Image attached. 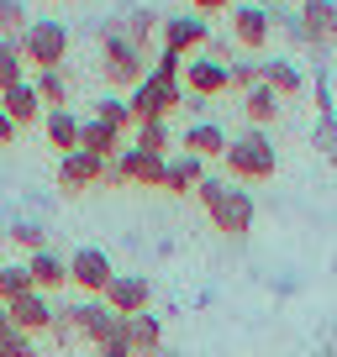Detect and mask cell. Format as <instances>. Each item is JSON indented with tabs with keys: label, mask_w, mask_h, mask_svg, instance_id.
Masks as SVG:
<instances>
[{
	"label": "cell",
	"mask_w": 337,
	"mask_h": 357,
	"mask_svg": "<svg viewBox=\"0 0 337 357\" xmlns=\"http://www.w3.org/2000/svg\"><path fill=\"white\" fill-rule=\"evenodd\" d=\"M195 200L206 205V215H211V226H216L222 236H248V231H253L259 205H253V195H248L243 184H227V178H201V184H195Z\"/></svg>",
	"instance_id": "cell-1"
},
{
	"label": "cell",
	"mask_w": 337,
	"mask_h": 357,
	"mask_svg": "<svg viewBox=\"0 0 337 357\" xmlns=\"http://www.w3.org/2000/svg\"><path fill=\"white\" fill-rule=\"evenodd\" d=\"M222 163H227V174H232V178H253V184H264V178H274V168H280V153H274L269 132L248 126L243 137H227Z\"/></svg>",
	"instance_id": "cell-2"
},
{
	"label": "cell",
	"mask_w": 337,
	"mask_h": 357,
	"mask_svg": "<svg viewBox=\"0 0 337 357\" xmlns=\"http://www.w3.org/2000/svg\"><path fill=\"white\" fill-rule=\"evenodd\" d=\"M16 43H22V58L37 68V74H43V68H64V58H69V26L53 22V16H32Z\"/></svg>",
	"instance_id": "cell-3"
},
{
	"label": "cell",
	"mask_w": 337,
	"mask_h": 357,
	"mask_svg": "<svg viewBox=\"0 0 337 357\" xmlns=\"http://www.w3.org/2000/svg\"><path fill=\"white\" fill-rule=\"evenodd\" d=\"M180 100H185V89L164 84V79H153V74H148L137 89H127V111H132L137 126H143V121H168V116L180 111Z\"/></svg>",
	"instance_id": "cell-4"
},
{
	"label": "cell",
	"mask_w": 337,
	"mask_h": 357,
	"mask_svg": "<svg viewBox=\"0 0 337 357\" xmlns=\"http://www.w3.org/2000/svg\"><path fill=\"white\" fill-rule=\"evenodd\" d=\"M211 43V26H206V16H164L158 22V53H174V58H185V53H201V47Z\"/></svg>",
	"instance_id": "cell-5"
},
{
	"label": "cell",
	"mask_w": 337,
	"mask_h": 357,
	"mask_svg": "<svg viewBox=\"0 0 337 357\" xmlns=\"http://www.w3.org/2000/svg\"><path fill=\"white\" fill-rule=\"evenodd\" d=\"M101 74L111 79V84H122V89H137L148 79V53L127 47L122 37H101Z\"/></svg>",
	"instance_id": "cell-6"
},
{
	"label": "cell",
	"mask_w": 337,
	"mask_h": 357,
	"mask_svg": "<svg viewBox=\"0 0 337 357\" xmlns=\"http://www.w3.org/2000/svg\"><path fill=\"white\" fill-rule=\"evenodd\" d=\"M111 279H116V268H111V252H106V247H79V252H69V284L85 289L90 300H101Z\"/></svg>",
	"instance_id": "cell-7"
},
{
	"label": "cell",
	"mask_w": 337,
	"mask_h": 357,
	"mask_svg": "<svg viewBox=\"0 0 337 357\" xmlns=\"http://www.w3.org/2000/svg\"><path fill=\"white\" fill-rule=\"evenodd\" d=\"M269 37H274L269 6H264V0H232V43L253 58L264 43H269Z\"/></svg>",
	"instance_id": "cell-8"
},
{
	"label": "cell",
	"mask_w": 337,
	"mask_h": 357,
	"mask_svg": "<svg viewBox=\"0 0 337 357\" xmlns=\"http://www.w3.org/2000/svg\"><path fill=\"white\" fill-rule=\"evenodd\" d=\"M295 32L306 47H337V0H301L295 11Z\"/></svg>",
	"instance_id": "cell-9"
},
{
	"label": "cell",
	"mask_w": 337,
	"mask_h": 357,
	"mask_svg": "<svg viewBox=\"0 0 337 357\" xmlns=\"http://www.w3.org/2000/svg\"><path fill=\"white\" fill-rule=\"evenodd\" d=\"M101 300L111 305L122 321H132V315H143V310H148V300H153V284H148L143 273H116V279L106 284Z\"/></svg>",
	"instance_id": "cell-10"
},
{
	"label": "cell",
	"mask_w": 337,
	"mask_h": 357,
	"mask_svg": "<svg viewBox=\"0 0 337 357\" xmlns=\"http://www.w3.org/2000/svg\"><path fill=\"white\" fill-rule=\"evenodd\" d=\"M74 326H79V336H85L90 347H106L127 321H122L106 300H79V305H74Z\"/></svg>",
	"instance_id": "cell-11"
},
{
	"label": "cell",
	"mask_w": 337,
	"mask_h": 357,
	"mask_svg": "<svg viewBox=\"0 0 337 357\" xmlns=\"http://www.w3.org/2000/svg\"><path fill=\"white\" fill-rule=\"evenodd\" d=\"M111 168L122 174V184H148V190H164L168 158H153V153H143V147H122V158H116Z\"/></svg>",
	"instance_id": "cell-12"
},
{
	"label": "cell",
	"mask_w": 337,
	"mask_h": 357,
	"mask_svg": "<svg viewBox=\"0 0 337 357\" xmlns=\"http://www.w3.org/2000/svg\"><path fill=\"white\" fill-rule=\"evenodd\" d=\"M180 84H190V95H195V100H211V95H227V68L216 63V58L195 53V58H185Z\"/></svg>",
	"instance_id": "cell-13"
},
{
	"label": "cell",
	"mask_w": 337,
	"mask_h": 357,
	"mask_svg": "<svg viewBox=\"0 0 337 357\" xmlns=\"http://www.w3.org/2000/svg\"><path fill=\"white\" fill-rule=\"evenodd\" d=\"M101 174H106V163L90 158V153H64L58 158V190L64 195H85L90 184H101Z\"/></svg>",
	"instance_id": "cell-14"
},
{
	"label": "cell",
	"mask_w": 337,
	"mask_h": 357,
	"mask_svg": "<svg viewBox=\"0 0 337 357\" xmlns=\"http://www.w3.org/2000/svg\"><path fill=\"white\" fill-rule=\"evenodd\" d=\"M180 153H190V158H201V163H211V158L227 153V132H222L216 121H206V116H201V121H190V126L180 132Z\"/></svg>",
	"instance_id": "cell-15"
},
{
	"label": "cell",
	"mask_w": 337,
	"mask_h": 357,
	"mask_svg": "<svg viewBox=\"0 0 337 357\" xmlns=\"http://www.w3.org/2000/svg\"><path fill=\"white\" fill-rule=\"evenodd\" d=\"M48 315H53V300H48V294H37V289L6 305V321H11L16 331H27V336H43V331H48Z\"/></svg>",
	"instance_id": "cell-16"
},
{
	"label": "cell",
	"mask_w": 337,
	"mask_h": 357,
	"mask_svg": "<svg viewBox=\"0 0 337 357\" xmlns=\"http://www.w3.org/2000/svg\"><path fill=\"white\" fill-rule=\"evenodd\" d=\"M259 84L274 89V95L285 100V95H301V89H306V68L290 63V58H264V63H259Z\"/></svg>",
	"instance_id": "cell-17"
},
{
	"label": "cell",
	"mask_w": 337,
	"mask_h": 357,
	"mask_svg": "<svg viewBox=\"0 0 337 357\" xmlns=\"http://www.w3.org/2000/svg\"><path fill=\"white\" fill-rule=\"evenodd\" d=\"M27 273H32V289L37 294H53V289H64L69 284V257H58V252H32L27 257Z\"/></svg>",
	"instance_id": "cell-18"
},
{
	"label": "cell",
	"mask_w": 337,
	"mask_h": 357,
	"mask_svg": "<svg viewBox=\"0 0 337 357\" xmlns=\"http://www.w3.org/2000/svg\"><path fill=\"white\" fill-rule=\"evenodd\" d=\"M122 147H127V142H122V137L111 132V126H101L95 116H90L85 126H79V153L101 158V163H116V158H122Z\"/></svg>",
	"instance_id": "cell-19"
},
{
	"label": "cell",
	"mask_w": 337,
	"mask_h": 357,
	"mask_svg": "<svg viewBox=\"0 0 337 357\" xmlns=\"http://www.w3.org/2000/svg\"><path fill=\"white\" fill-rule=\"evenodd\" d=\"M127 342H132V357H153V352H164V321H158L153 310L132 315V321H127Z\"/></svg>",
	"instance_id": "cell-20"
},
{
	"label": "cell",
	"mask_w": 337,
	"mask_h": 357,
	"mask_svg": "<svg viewBox=\"0 0 337 357\" xmlns=\"http://www.w3.org/2000/svg\"><path fill=\"white\" fill-rule=\"evenodd\" d=\"M0 111L11 116L16 126H32V121H43V100H37L32 79H27V84H11V89H6V95H0Z\"/></svg>",
	"instance_id": "cell-21"
},
{
	"label": "cell",
	"mask_w": 337,
	"mask_h": 357,
	"mask_svg": "<svg viewBox=\"0 0 337 357\" xmlns=\"http://www.w3.org/2000/svg\"><path fill=\"white\" fill-rule=\"evenodd\" d=\"M206 178V163L201 158H190V153H174L168 158V168H164V190L168 195H195V184Z\"/></svg>",
	"instance_id": "cell-22"
},
{
	"label": "cell",
	"mask_w": 337,
	"mask_h": 357,
	"mask_svg": "<svg viewBox=\"0 0 337 357\" xmlns=\"http://www.w3.org/2000/svg\"><path fill=\"white\" fill-rule=\"evenodd\" d=\"M79 116L74 111H43V132H48V142L58 147V153H79Z\"/></svg>",
	"instance_id": "cell-23"
},
{
	"label": "cell",
	"mask_w": 337,
	"mask_h": 357,
	"mask_svg": "<svg viewBox=\"0 0 337 357\" xmlns=\"http://www.w3.org/2000/svg\"><path fill=\"white\" fill-rule=\"evenodd\" d=\"M32 89H37V100H43L48 111H69V89L74 84H69L64 68H43V74L32 79Z\"/></svg>",
	"instance_id": "cell-24"
},
{
	"label": "cell",
	"mask_w": 337,
	"mask_h": 357,
	"mask_svg": "<svg viewBox=\"0 0 337 357\" xmlns=\"http://www.w3.org/2000/svg\"><path fill=\"white\" fill-rule=\"evenodd\" d=\"M243 111H248V126H259V132H264V126L280 116V95H274V89H264V84H253V89L243 95Z\"/></svg>",
	"instance_id": "cell-25"
},
{
	"label": "cell",
	"mask_w": 337,
	"mask_h": 357,
	"mask_svg": "<svg viewBox=\"0 0 337 357\" xmlns=\"http://www.w3.org/2000/svg\"><path fill=\"white\" fill-rule=\"evenodd\" d=\"M11 84H27V58H22V43H6V37H0V95Z\"/></svg>",
	"instance_id": "cell-26"
},
{
	"label": "cell",
	"mask_w": 337,
	"mask_h": 357,
	"mask_svg": "<svg viewBox=\"0 0 337 357\" xmlns=\"http://www.w3.org/2000/svg\"><path fill=\"white\" fill-rule=\"evenodd\" d=\"M95 121H101V126H111L116 137H127V126H132L127 95H101V100H95Z\"/></svg>",
	"instance_id": "cell-27"
},
{
	"label": "cell",
	"mask_w": 337,
	"mask_h": 357,
	"mask_svg": "<svg viewBox=\"0 0 337 357\" xmlns=\"http://www.w3.org/2000/svg\"><path fill=\"white\" fill-rule=\"evenodd\" d=\"M22 294H32V273H27V263H0V305L22 300Z\"/></svg>",
	"instance_id": "cell-28"
},
{
	"label": "cell",
	"mask_w": 337,
	"mask_h": 357,
	"mask_svg": "<svg viewBox=\"0 0 337 357\" xmlns=\"http://www.w3.org/2000/svg\"><path fill=\"white\" fill-rule=\"evenodd\" d=\"M48 342H53V347H69V342H79L74 305H53V315H48Z\"/></svg>",
	"instance_id": "cell-29"
},
{
	"label": "cell",
	"mask_w": 337,
	"mask_h": 357,
	"mask_svg": "<svg viewBox=\"0 0 337 357\" xmlns=\"http://www.w3.org/2000/svg\"><path fill=\"white\" fill-rule=\"evenodd\" d=\"M27 22H32V16H27V0H0V37H6V43H16V37L27 32Z\"/></svg>",
	"instance_id": "cell-30"
},
{
	"label": "cell",
	"mask_w": 337,
	"mask_h": 357,
	"mask_svg": "<svg viewBox=\"0 0 337 357\" xmlns=\"http://www.w3.org/2000/svg\"><path fill=\"white\" fill-rule=\"evenodd\" d=\"M132 147H143V153H153V158H168V121H143Z\"/></svg>",
	"instance_id": "cell-31"
},
{
	"label": "cell",
	"mask_w": 337,
	"mask_h": 357,
	"mask_svg": "<svg viewBox=\"0 0 337 357\" xmlns=\"http://www.w3.org/2000/svg\"><path fill=\"white\" fill-rule=\"evenodd\" d=\"M0 357H37V336L6 326V331H0Z\"/></svg>",
	"instance_id": "cell-32"
},
{
	"label": "cell",
	"mask_w": 337,
	"mask_h": 357,
	"mask_svg": "<svg viewBox=\"0 0 337 357\" xmlns=\"http://www.w3.org/2000/svg\"><path fill=\"white\" fill-rule=\"evenodd\" d=\"M259 84V63H253V58H232V63H227V89H253Z\"/></svg>",
	"instance_id": "cell-33"
},
{
	"label": "cell",
	"mask_w": 337,
	"mask_h": 357,
	"mask_svg": "<svg viewBox=\"0 0 337 357\" xmlns=\"http://www.w3.org/2000/svg\"><path fill=\"white\" fill-rule=\"evenodd\" d=\"M11 242H16V247H27V252H43V247H48V236H43V226L16 221V226H11Z\"/></svg>",
	"instance_id": "cell-34"
},
{
	"label": "cell",
	"mask_w": 337,
	"mask_h": 357,
	"mask_svg": "<svg viewBox=\"0 0 337 357\" xmlns=\"http://www.w3.org/2000/svg\"><path fill=\"white\" fill-rule=\"evenodd\" d=\"M95 352H101V357H132V342H127V326H122V331H116L106 347H95Z\"/></svg>",
	"instance_id": "cell-35"
},
{
	"label": "cell",
	"mask_w": 337,
	"mask_h": 357,
	"mask_svg": "<svg viewBox=\"0 0 337 357\" xmlns=\"http://www.w3.org/2000/svg\"><path fill=\"white\" fill-rule=\"evenodd\" d=\"M195 16H216V11H232V0H190Z\"/></svg>",
	"instance_id": "cell-36"
},
{
	"label": "cell",
	"mask_w": 337,
	"mask_h": 357,
	"mask_svg": "<svg viewBox=\"0 0 337 357\" xmlns=\"http://www.w3.org/2000/svg\"><path fill=\"white\" fill-rule=\"evenodd\" d=\"M16 132H22V126H16V121H11V116L0 111V147H6V142H16Z\"/></svg>",
	"instance_id": "cell-37"
},
{
	"label": "cell",
	"mask_w": 337,
	"mask_h": 357,
	"mask_svg": "<svg viewBox=\"0 0 337 357\" xmlns=\"http://www.w3.org/2000/svg\"><path fill=\"white\" fill-rule=\"evenodd\" d=\"M316 357H337V347H322V352H316Z\"/></svg>",
	"instance_id": "cell-38"
},
{
	"label": "cell",
	"mask_w": 337,
	"mask_h": 357,
	"mask_svg": "<svg viewBox=\"0 0 337 357\" xmlns=\"http://www.w3.org/2000/svg\"><path fill=\"white\" fill-rule=\"evenodd\" d=\"M6 326H11V321H6V305H0V331H6Z\"/></svg>",
	"instance_id": "cell-39"
},
{
	"label": "cell",
	"mask_w": 337,
	"mask_h": 357,
	"mask_svg": "<svg viewBox=\"0 0 337 357\" xmlns=\"http://www.w3.org/2000/svg\"><path fill=\"white\" fill-rule=\"evenodd\" d=\"M153 357H180V352H168V347H164V352H153Z\"/></svg>",
	"instance_id": "cell-40"
}]
</instances>
